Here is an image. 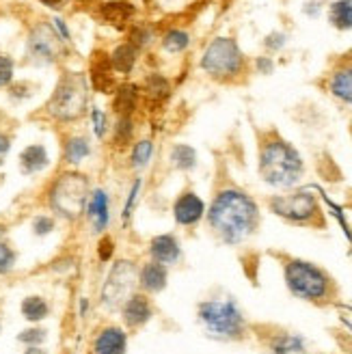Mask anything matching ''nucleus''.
Wrapping results in <instances>:
<instances>
[{"mask_svg": "<svg viewBox=\"0 0 352 354\" xmlns=\"http://www.w3.org/2000/svg\"><path fill=\"white\" fill-rule=\"evenodd\" d=\"M205 221L223 244L240 246L259 229L261 214L257 201L236 186H227L214 194L212 203L205 209Z\"/></svg>", "mask_w": 352, "mask_h": 354, "instance_id": "obj_1", "label": "nucleus"}, {"mask_svg": "<svg viewBox=\"0 0 352 354\" xmlns=\"http://www.w3.org/2000/svg\"><path fill=\"white\" fill-rule=\"evenodd\" d=\"M259 177L268 186L275 188H292L303 180L305 165L303 158L288 140L279 134H268L259 140Z\"/></svg>", "mask_w": 352, "mask_h": 354, "instance_id": "obj_2", "label": "nucleus"}, {"mask_svg": "<svg viewBox=\"0 0 352 354\" xmlns=\"http://www.w3.org/2000/svg\"><path fill=\"white\" fill-rule=\"evenodd\" d=\"M284 279L290 294L305 303L328 305L337 296V286L333 277L307 259L288 257L284 261Z\"/></svg>", "mask_w": 352, "mask_h": 354, "instance_id": "obj_3", "label": "nucleus"}, {"mask_svg": "<svg viewBox=\"0 0 352 354\" xmlns=\"http://www.w3.org/2000/svg\"><path fill=\"white\" fill-rule=\"evenodd\" d=\"M197 315L210 337L221 339V342H238L244 337L246 330H249L246 317L242 315L240 307L232 298L203 300L197 307Z\"/></svg>", "mask_w": 352, "mask_h": 354, "instance_id": "obj_4", "label": "nucleus"}, {"mask_svg": "<svg viewBox=\"0 0 352 354\" xmlns=\"http://www.w3.org/2000/svg\"><path fill=\"white\" fill-rule=\"evenodd\" d=\"M201 69L219 82H236L246 74V59L236 39L216 37L210 41L201 57Z\"/></svg>", "mask_w": 352, "mask_h": 354, "instance_id": "obj_5", "label": "nucleus"}, {"mask_svg": "<svg viewBox=\"0 0 352 354\" xmlns=\"http://www.w3.org/2000/svg\"><path fill=\"white\" fill-rule=\"evenodd\" d=\"M86 102H89V91H86L84 76L67 72L61 76L46 109H48L50 117L67 123V121H76L84 115Z\"/></svg>", "mask_w": 352, "mask_h": 354, "instance_id": "obj_6", "label": "nucleus"}, {"mask_svg": "<svg viewBox=\"0 0 352 354\" xmlns=\"http://www.w3.org/2000/svg\"><path fill=\"white\" fill-rule=\"evenodd\" d=\"M91 186L82 173H63L50 188V205L59 216L76 221L89 201Z\"/></svg>", "mask_w": 352, "mask_h": 354, "instance_id": "obj_7", "label": "nucleus"}, {"mask_svg": "<svg viewBox=\"0 0 352 354\" xmlns=\"http://www.w3.org/2000/svg\"><path fill=\"white\" fill-rule=\"evenodd\" d=\"M268 207L272 214L281 216L284 221L301 227H324V216L318 199L311 192H290V194H277L268 199Z\"/></svg>", "mask_w": 352, "mask_h": 354, "instance_id": "obj_8", "label": "nucleus"}, {"mask_svg": "<svg viewBox=\"0 0 352 354\" xmlns=\"http://www.w3.org/2000/svg\"><path fill=\"white\" fill-rule=\"evenodd\" d=\"M138 288V268L130 259L115 261L102 288V305L106 309H121V305L136 292Z\"/></svg>", "mask_w": 352, "mask_h": 354, "instance_id": "obj_9", "label": "nucleus"}, {"mask_svg": "<svg viewBox=\"0 0 352 354\" xmlns=\"http://www.w3.org/2000/svg\"><path fill=\"white\" fill-rule=\"evenodd\" d=\"M61 37L52 30L48 24H39L35 26L33 32L28 35V57L35 63H55L61 57Z\"/></svg>", "mask_w": 352, "mask_h": 354, "instance_id": "obj_10", "label": "nucleus"}, {"mask_svg": "<svg viewBox=\"0 0 352 354\" xmlns=\"http://www.w3.org/2000/svg\"><path fill=\"white\" fill-rule=\"evenodd\" d=\"M205 203L195 190H182L173 201V218L180 227H197L205 218Z\"/></svg>", "mask_w": 352, "mask_h": 354, "instance_id": "obj_11", "label": "nucleus"}, {"mask_svg": "<svg viewBox=\"0 0 352 354\" xmlns=\"http://www.w3.org/2000/svg\"><path fill=\"white\" fill-rule=\"evenodd\" d=\"M121 320L126 324L128 330H138L143 328L151 317H154V305L151 298L143 292H134L126 303L121 305Z\"/></svg>", "mask_w": 352, "mask_h": 354, "instance_id": "obj_12", "label": "nucleus"}, {"mask_svg": "<svg viewBox=\"0 0 352 354\" xmlns=\"http://www.w3.org/2000/svg\"><path fill=\"white\" fill-rule=\"evenodd\" d=\"M128 350V330L119 324L102 326L91 344L93 354H126Z\"/></svg>", "mask_w": 352, "mask_h": 354, "instance_id": "obj_13", "label": "nucleus"}, {"mask_svg": "<svg viewBox=\"0 0 352 354\" xmlns=\"http://www.w3.org/2000/svg\"><path fill=\"white\" fill-rule=\"evenodd\" d=\"M167 283H169L167 266L149 259L138 268V292H143L147 296L160 294L167 288Z\"/></svg>", "mask_w": 352, "mask_h": 354, "instance_id": "obj_14", "label": "nucleus"}, {"mask_svg": "<svg viewBox=\"0 0 352 354\" xmlns=\"http://www.w3.org/2000/svg\"><path fill=\"white\" fill-rule=\"evenodd\" d=\"M328 91L333 97H337L346 104H352V55L344 57L328 76Z\"/></svg>", "mask_w": 352, "mask_h": 354, "instance_id": "obj_15", "label": "nucleus"}, {"mask_svg": "<svg viewBox=\"0 0 352 354\" xmlns=\"http://www.w3.org/2000/svg\"><path fill=\"white\" fill-rule=\"evenodd\" d=\"M91 82L100 93H113L117 88L115 82V69L111 63V57L104 50H95L91 57Z\"/></svg>", "mask_w": 352, "mask_h": 354, "instance_id": "obj_16", "label": "nucleus"}, {"mask_svg": "<svg viewBox=\"0 0 352 354\" xmlns=\"http://www.w3.org/2000/svg\"><path fill=\"white\" fill-rule=\"evenodd\" d=\"M149 257L169 268L182 259V246L173 234H160L149 240Z\"/></svg>", "mask_w": 352, "mask_h": 354, "instance_id": "obj_17", "label": "nucleus"}, {"mask_svg": "<svg viewBox=\"0 0 352 354\" xmlns=\"http://www.w3.org/2000/svg\"><path fill=\"white\" fill-rule=\"evenodd\" d=\"M86 216H89L91 229L95 234H104L111 223V207H109V194L102 188H95L86 201Z\"/></svg>", "mask_w": 352, "mask_h": 354, "instance_id": "obj_18", "label": "nucleus"}, {"mask_svg": "<svg viewBox=\"0 0 352 354\" xmlns=\"http://www.w3.org/2000/svg\"><path fill=\"white\" fill-rule=\"evenodd\" d=\"M134 13H136V7L132 3H128V0H113V3H104L100 7L102 20L117 26V28L128 26Z\"/></svg>", "mask_w": 352, "mask_h": 354, "instance_id": "obj_19", "label": "nucleus"}, {"mask_svg": "<svg viewBox=\"0 0 352 354\" xmlns=\"http://www.w3.org/2000/svg\"><path fill=\"white\" fill-rule=\"evenodd\" d=\"M140 100V91L138 86L132 82H123L115 88V97H113V111L119 117H132V113L136 111Z\"/></svg>", "mask_w": 352, "mask_h": 354, "instance_id": "obj_20", "label": "nucleus"}, {"mask_svg": "<svg viewBox=\"0 0 352 354\" xmlns=\"http://www.w3.org/2000/svg\"><path fill=\"white\" fill-rule=\"evenodd\" d=\"M48 151L44 145H28L22 153H20V169L28 175L39 173L48 167Z\"/></svg>", "mask_w": 352, "mask_h": 354, "instance_id": "obj_21", "label": "nucleus"}, {"mask_svg": "<svg viewBox=\"0 0 352 354\" xmlns=\"http://www.w3.org/2000/svg\"><path fill=\"white\" fill-rule=\"evenodd\" d=\"M171 95V84L165 76L160 74H151L145 80V97H147V106H160L169 100Z\"/></svg>", "mask_w": 352, "mask_h": 354, "instance_id": "obj_22", "label": "nucleus"}, {"mask_svg": "<svg viewBox=\"0 0 352 354\" xmlns=\"http://www.w3.org/2000/svg\"><path fill=\"white\" fill-rule=\"evenodd\" d=\"M136 50L130 41L128 44H121L115 48V52L111 55V63H113V69L119 74H128L132 72V67L136 63Z\"/></svg>", "mask_w": 352, "mask_h": 354, "instance_id": "obj_23", "label": "nucleus"}, {"mask_svg": "<svg viewBox=\"0 0 352 354\" xmlns=\"http://www.w3.org/2000/svg\"><path fill=\"white\" fill-rule=\"evenodd\" d=\"M328 22L340 30L352 28V0H335L328 7Z\"/></svg>", "mask_w": 352, "mask_h": 354, "instance_id": "obj_24", "label": "nucleus"}, {"mask_svg": "<svg viewBox=\"0 0 352 354\" xmlns=\"http://www.w3.org/2000/svg\"><path fill=\"white\" fill-rule=\"evenodd\" d=\"M22 315L26 317L28 322H41L48 317L50 313V305L46 303V298L41 296H26L22 300Z\"/></svg>", "mask_w": 352, "mask_h": 354, "instance_id": "obj_25", "label": "nucleus"}, {"mask_svg": "<svg viewBox=\"0 0 352 354\" xmlns=\"http://www.w3.org/2000/svg\"><path fill=\"white\" fill-rule=\"evenodd\" d=\"M89 153H91V145H89V140L82 138V136H72L65 143V149H63L65 162H69V165L82 162Z\"/></svg>", "mask_w": 352, "mask_h": 354, "instance_id": "obj_26", "label": "nucleus"}, {"mask_svg": "<svg viewBox=\"0 0 352 354\" xmlns=\"http://www.w3.org/2000/svg\"><path fill=\"white\" fill-rule=\"evenodd\" d=\"M171 162L180 171H190L197 167V153L190 145H175L171 149Z\"/></svg>", "mask_w": 352, "mask_h": 354, "instance_id": "obj_27", "label": "nucleus"}, {"mask_svg": "<svg viewBox=\"0 0 352 354\" xmlns=\"http://www.w3.org/2000/svg\"><path fill=\"white\" fill-rule=\"evenodd\" d=\"M132 136H134V121L132 117H119L117 126L113 128V143L123 149L132 143Z\"/></svg>", "mask_w": 352, "mask_h": 354, "instance_id": "obj_28", "label": "nucleus"}, {"mask_svg": "<svg viewBox=\"0 0 352 354\" xmlns=\"http://www.w3.org/2000/svg\"><path fill=\"white\" fill-rule=\"evenodd\" d=\"M154 158V143L151 140H138L130 153V167L132 169H145Z\"/></svg>", "mask_w": 352, "mask_h": 354, "instance_id": "obj_29", "label": "nucleus"}, {"mask_svg": "<svg viewBox=\"0 0 352 354\" xmlns=\"http://www.w3.org/2000/svg\"><path fill=\"white\" fill-rule=\"evenodd\" d=\"M188 44H190V35L186 30H180V28L169 30L163 37V48L167 52H173V55L175 52H184L188 48Z\"/></svg>", "mask_w": 352, "mask_h": 354, "instance_id": "obj_30", "label": "nucleus"}, {"mask_svg": "<svg viewBox=\"0 0 352 354\" xmlns=\"http://www.w3.org/2000/svg\"><path fill=\"white\" fill-rule=\"evenodd\" d=\"M15 266V251L11 249V244L0 242V274H9Z\"/></svg>", "mask_w": 352, "mask_h": 354, "instance_id": "obj_31", "label": "nucleus"}, {"mask_svg": "<svg viewBox=\"0 0 352 354\" xmlns=\"http://www.w3.org/2000/svg\"><path fill=\"white\" fill-rule=\"evenodd\" d=\"M46 330L44 328H26V330H22L20 335H17V339H20L22 344H26V346H41L44 342H46Z\"/></svg>", "mask_w": 352, "mask_h": 354, "instance_id": "obj_32", "label": "nucleus"}, {"mask_svg": "<svg viewBox=\"0 0 352 354\" xmlns=\"http://www.w3.org/2000/svg\"><path fill=\"white\" fill-rule=\"evenodd\" d=\"M130 44L134 48H140V46H147L151 44V30L145 28V26H134L130 30Z\"/></svg>", "mask_w": 352, "mask_h": 354, "instance_id": "obj_33", "label": "nucleus"}, {"mask_svg": "<svg viewBox=\"0 0 352 354\" xmlns=\"http://www.w3.org/2000/svg\"><path fill=\"white\" fill-rule=\"evenodd\" d=\"M13 80V61L9 57H0V88L11 84Z\"/></svg>", "mask_w": 352, "mask_h": 354, "instance_id": "obj_34", "label": "nucleus"}, {"mask_svg": "<svg viewBox=\"0 0 352 354\" xmlns=\"http://www.w3.org/2000/svg\"><path fill=\"white\" fill-rule=\"evenodd\" d=\"M33 229H35V234H37V236H46V234L52 232V229H55V221H52L50 216H37L33 221Z\"/></svg>", "mask_w": 352, "mask_h": 354, "instance_id": "obj_35", "label": "nucleus"}, {"mask_svg": "<svg viewBox=\"0 0 352 354\" xmlns=\"http://www.w3.org/2000/svg\"><path fill=\"white\" fill-rule=\"evenodd\" d=\"M91 119H93V132L102 138L104 134H106V115H104L102 111H98V109H93Z\"/></svg>", "mask_w": 352, "mask_h": 354, "instance_id": "obj_36", "label": "nucleus"}, {"mask_svg": "<svg viewBox=\"0 0 352 354\" xmlns=\"http://www.w3.org/2000/svg\"><path fill=\"white\" fill-rule=\"evenodd\" d=\"M111 246H113V240H111L109 236H104V238L100 240V259H104V261L111 259V253H113Z\"/></svg>", "mask_w": 352, "mask_h": 354, "instance_id": "obj_37", "label": "nucleus"}, {"mask_svg": "<svg viewBox=\"0 0 352 354\" xmlns=\"http://www.w3.org/2000/svg\"><path fill=\"white\" fill-rule=\"evenodd\" d=\"M9 149H11V136L9 134H0V165L5 162Z\"/></svg>", "mask_w": 352, "mask_h": 354, "instance_id": "obj_38", "label": "nucleus"}, {"mask_svg": "<svg viewBox=\"0 0 352 354\" xmlns=\"http://www.w3.org/2000/svg\"><path fill=\"white\" fill-rule=\"evenodd\" d=\"M284 44H286L284 35H270V37L266 39V46H268L270 50H279Z\"/></svg>", "mask_w": 352, "mask_h": 354, "instance_id": "obj_39", "label": "nucleus"}, {"mask_svg": "<svg viewBox=\"0 0 352 354\" xmlns=\"http://www.w3.org/2000/svg\"><path fill=\"white\" fill-rule=\"evenodd\" d=\"M24 354H46V350H44L41 346H28V348L24 350Z\"/></svg>", "mask_w": 352, "mask_h": 354, "instance_id": "obj_40", "label": "nucleus"}, {"mask_svg": "<svg viewBox=\"0 0 352 354\" xmlns=\"http://www.w3.org/2000/svg\"><path fill=\"white\" fill-rule=\"evenodd\" d=\"M257 67H261V69H263V72H266V74H268V72H270V69H272V63H270V61H266V59H259V61H257Z\"/></svg>", "mask_w": 352, "mask_h": 354, "instance_id": "obj_41", "label": "nucleus"}, {"mask_svg": "<svg viewBox=\"0 0 352 354\" xmlns=\"http://www.w3.org/2000/svg\"><path fill=\"white\" fill-rule=\"evenodd\" d=\"M44 5H48V7H61V3L63 0H41Z\"/></svg>", "mask_w": 352, "mask_h": 354, "instance_id": "obj_42", "label": "nucleus"}, {"mask_svg": "<svg viewBox=\"0 0 352 354\" xmlns=\"http://www.w3.org/2000/svg\"><path fill=\"white\" fill-rule=\"evenodd\" d=\"M0 123H3V115H0Z\"/></svg>", "mask_w": 352, "mask_h": 354, "instance_id": "obj_43", "label": "nucleus"}, {"mask_svg": "<svg viewBox=\"0 0 352 354\" xmlns=\"http://www.w3.org/2000/svg\"><path fill=\"white\" fill-rule=\"evenodd\" d=\"M350 134H352V123H350Z\"/></svg>", "mask_w": 352, "mask_h": 354, "instance_id": "obj_44", "label": "nucleus"}]
</instances>
